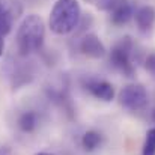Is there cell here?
Instances as JSON below:
<instances>
[{
	"mask_svg": "<svg viewBox=\"0 0 155 155\" xmlns=\"http://www.w3.org/2000/svg\"><path fill=\"white\" fill-rule=\"evenodd\" d=\"M45 39V26L44 20L36 15L30 14L24 17L18 30H17V50L18 54L26 57L35 51H39L44 45Z\"/></svg>",
	"mask_w": 155,
	"mask_h": 155,
	"instance_id": "obj_1",
	"label": "cell"
},
{
	"mask_svg": "<svg viewBox=\"0 0 155 155\" xmlns=\"http://www.w3.org/2000/svg\"><path fill=\"white\" fill-rule=\"evenodd\" d=\"M81 8L77 0H57L50 12V29L56 35L71 33L80 23Z\"/></svg>",
	"mask_w": 155,
	"mask_h": 155,
	"instance_id": "obj_2",
	"label": "cell"
},
{
	"mask_svg": "<svg viewBox=\"0 0 155 155\" xmlns=\"http://www.w3.org/2000/svg\"><path fill=\"white\" fill-rule=\"evenodd\" d=\"M133 51H134V42L130 36L122 38L110 50V56H108L110 65L125 77H133L136 72L133 63Z\"/></svg>",
	"mask_w": 155,
	"mask_h": 155,
	"instance_id": "obj_3",
	"label": "cell"
},
{
	"mask_svg": "<svg viewBox=\"0 0 155 155\" xmlns=\"http://www.w3.org/2000/svg\"><path fill=\"white\" fill-rule=\"evenodd\" d=\"M117 100L124 108L130 111H142L148 107L149 103L146 89L142 84H136V83L124 86L117 95Z\"/></svg>",
	"mask_w": 155,
	"mask_h": 155,
	"instance_id": "obj_4",
	"label": "cell"
},
{
	"mask_svg": "<svg viewBox=\"0 0 155 155\" xmlns=\"http://www.w3.org/2000/svg\"><path fill=\"white\" fill-rule=\"evenodd\" d=\"M23 14V6L18 0H2L0 2V36H6L14 23Z\"/></svg>",
	"mask_w": 155,
	"mask_h": 155,
	"instance_id": "obj_5",
	"label": "cell"
},
{
	"mask_svg": "<svg viewBox=\"0 0 155 155\" xmlns=\"http://www.w3.org/2000/svg\"><path fill=\"white\" fill-rule=\"evenodd\" d=\"M83 86L92 97H95L97 100H101L104 103H110L114 98L113 84L105 81V80H101V78H86L83 81Z\"/></svg>",
	"mask_w": 155,
	"mask_h": 155,
	"instance_id": "obj_6",
	"label": "cell"
},
{
	"mask_svg": "<svg viewBox=\"0 0 155 155\" xmlns=\"http://www.w3.org/2000/svg\"><path fill=\"white\" fill-rule=\"evenodd\" d=\"M80 51L91 59H101L105 56V47L95 33H86L80 41Z\"/></svg>",
	"mask_w": 155,
	"mask_h": 155,
	"instance_id": "obj_7",
	"label": "cell"
},
{
	"mask_svg": "<svg viewBox=\"0 0 155 155\" xmlns=\"http://www.w3.org/2000/svg\"><path fill=\"white\" fill-rule=\"evenodd\" d=\"M134 20H136L137 29L142 33H145V35L151 33L155 26V8L151 5L140 6L134 12Z\"/></svg>",
	"mask_w": 155,
	"mask_h": 155,
	"instance_id": "obj_8",
	"label": "cell"
},
{
	"mask_svg": "<svg viewBox=\"0 0 155 155\" xmlns=\"http://www.w3.org/2000/svg\"><path fill=\"white\" fill-rule=\"evenodd\" d=\"M134 17V11H133V6L131 3L127 0L125 3H122L119 8H116L113 12H111V23L114 26H124L127 24L131 18Z\"/></svg>",
	"mask_w": 155,
	"mask_h": 155,
	"instance_id": "obj_9",
	"label": "cell"
},
{
	"mask_svg": "<svg viewBox=\"0 0 155 155\" xmlns=\"http://www.w3.org/2000/svg\"><path fill=\"white\" fill-rule=\"evenodd\" d=\"M101 145H103V134L95 131V130L86 131L83 134V137H81V146H83V149L86 152H94Z\"/></svg>",
	"mask_w": 155,
	"mask_h": 155,
	"instance_id": "obj_10",
	"label": "cell"
},
{
	"mask_svg": "<svg viewBox=\"0 0 155 155\" xmlns=\"http://www.w3.org/2000/svg\"><path fill=\"white\" fill-rule=\"evenodd\" d=\"M38 127V114L32 110H27L18 117V128L23 133H33Z\"/></svg>",
	"mask_w": 155,
	"mask_h": 155,
	"instance_id": "obj_11",
	"label": "cell"
},
{
	"mask_svg": "<svg viewBox=\"0 0 155 155\" xmlns=\"http://www.w3.org/2000/svg\"><path fill=\"white\" fill-rule=\"evenodd\" d=\"M142 155H155V127L146 131Z\"/></svg>",
	"mask_w": 155,
	"mask_h": 155,
	"instance_id": "obj_12",
	"label": "cell"
},
{
	"mask_svg": "<svg viewBox=\"0 0 155 155\" xmlns=\"http://www.w3.org/2000/svg\"><path fill=\"white\" fill-rule=\"evenodd\" d=\"M127 0H97V6L98 9L105 11V12H113L116 8H119L122 3H125Z\"/></svg>",
	"mask_w": 155,
	"mask_h": 155,
	"instance_id": "obj_13",
	"label": "cell"
},
{
	"mask_svg": "<svg viewBox=\"0 0 155 155\" xmlns=\"http://www.w3.org/2000/svg\"><path fill=\"white\" fill-rule=\"evenodd\" d=\"M145 68L149 74H152L155 77V53H151L148 54L146 60H145Z\"/></svg>",
	"mask_w": 155,
	"mask_h": 155,
	"instance_id": "obj_14",
	"label": "cell"
},
{
	"mask_svg": "<svg viewBox=\"0 0 155 155\" xmlns=\"http://www.w3.org/2000/svg\"><path fill=\"white\" fill-rule=\"evenodd\" d=\"M9 154H11V149L8 146H5V148L0 149V155H9Z\"/></svg>",
	"mask_w": 155,
	"mask_h": 155,
	"instance_id": "obj_15",
	"label": "cell"
},
{
	"mask_svg": "<svg viewBox=\"0 0 155 155\" xmlns=\"http://www.w3.org/2000/svg\"><path fill=\"white\" fill-rule=\"evenodd\" d=\"M3 48H5V41H3V36H0V56L3 54Z\"/></svg>",
	"mask_w": 155,
	"mask_h": 155,
	"instance_id": "obj_16",
	"label": "cell"
},
{
	"mask_svg": "<svg viewBox=\"0 0 155 155\" xmlns=\"http://www.w3.org/2000/svg\"><path fill=\"white\" fill-rule=\"evenodd\" d=\"M35 155H54V154H50V152H38V154Z\"/></svg>",
	"mask_w": 155,
	"mask_h": 155,
	"instance_id": "obj_17",
	"label": "cell"
}]
</instances>
